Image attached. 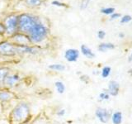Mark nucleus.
<instances>
[{"instance_id":"1","label":"nucleus","mask_w":132,"mask_h":124,"mask_svg":"<svg viewBox=\"0 0 132 124\" xmlns=\"http://www.w3.org/2000/svg\"><path fill=\"white\" fill-rule=\"evenodd\" d=\"M31 118V109L28 103L21 102L18 103L10 113V119L12 122L23 124Z\"/></svg>"},{"instance_id":"2","label":"nucleus","mask_w":132,"mask_h":124,"mask_svg":"<svg viewBox=\"0 0 132 124\" xmlns=\"http://www.w3.org/2000/svg\"><path fill=\"white\" fill-rule=\"evenodd\" d=\"M38 22V19L30 14H21L18 16V31L20 33L28 36Z\"/></svg>"},{"instance_id":"3","label":"nucleus","mask_w":132,"mask_h":124,"mask_svg":"<svg viewBox=\"0 0 132 124\" xmlns=\"http://www.w3.org/2000/svg\"><path fill=\"white\" fill-rule=\"evenodd\" d=\"M48 36V29L44 24L38 22L28 34L31 44H39L44 41Z\"/></svg>"},{"instance_id":"4","label":"nucleus","mask_w":132,"mask_h":124,"mask_svg":"<svg viewBox=\"0 0 132 124\" xmlns=\"http://www.w3.org/2000/svg\"><path fill=\"white\" fill-rule=\"evenodd\" d=\"M19 55V45L10 41H0V56L11 57Z\"/></svg>"},{"instance_id":"5","label":"nucleus","mask_w":132,"mask_h":124,"mask_svg":"<svg viewBox=\"0 0 132 124\" xmlns=\"http://www.w3.org/2000/svg\"><path fill=\"white\" fill-rule=\"evenodd\" d=\"M18 16L16 15H9L4 19L3 26L5 28V33L9 36H13L18 31Z\"/></svg>"},{"instance_id":"6","label":"nucleus","mask_w":132,"mask_h":124,"mask_svg":"<svg viewBox=\"0 0 132 124\" xmlns=\"http://www.w3.org/2000/svg\"><path fill=\"white\" fill-rule=\"evenodd\" d=\"M11 41L16 45H31V42L30 41L29 36L23 33L16 32V34L11 36Z\"/></svg>"},{"instance_id":"7","label":"nucleus","mask_w":132,"mask_h":124,"mask_svg":"<svg viewBox=\"0 0 132 124\" xmlns=\"http://www.w3.org/2000/svg\"><path fill=\"white\" fill-rule=\"evenodd\" d=\"M21 80V77L18 74H9L6 77L5 81H4V88L11 89L12 88H14L18 84H19V82Z\"/></svg>"},{"instance_id":"8","label":"nucleus","mask_w":132,"mask_h":124,"mask_svg":"<svg viewBox=\"0 0 132 124\" xmlns=\"http://www.w3.org/2000/svg\"><path fill=\"white\" fill-rule=\"evenodd\" d=\"M95 116L102 123H107L111 119V113L106 109L104 107H97L95 111Z\"/></svg>"},{"instance_id":"9","label":"nucleus","mask_w":132,"mask_h":124,"mask_svg":"<svg viewBox=\"0 0 132 124\" xmlns=\"http://www.w3.org/2000/svg\"><path fill=\"white\" fill-rule=\"evenodd\" d=\"M15 98V94L13 92H12L11 89H8L6 88L0 89V103H4L10 102Z\"/></svg>"},{"instance_id":"10","label":"nucleus","mask_w":132,"mask_h":124,"mask_svg":"<svg viewBox=\"0 0 132 124\" xmlns=\"http://www.w3.org/2000/svg\"><path fill=\"white\" fill-rule=\"evenodd\" d=\"M79 57V51L77 49L70 48L66 50L64 52V58L69 62H75Z\"/></svg>"},{"instance_id":"11","label":"nucleus","mask_w":132,"mask_h":124,"mask_svg":"<svg viewBox=\"0 0 132 124\" xmlns=\"http://www.w3.org/2000/svg\"><path fill=\"white\" fill-rule=\"evenodd\" d=\"M107 92L111 96H117L120 92V85L116 80H111L108 84Z\"/></svg>"},{"instance_id":"12","label":"nucleus","mask_w":132,"mask_h":124,"mask_svg":"<svg viewBox=\"0 0 132 124\" xmlns=\"http://www.w3.org/2000/svg\"><path fill=\"white\" fill-rule=\"evenodd\" d=\"M11 69L7 66H0V89L4 88V81L6 77L10 74Z\"/></svg>"},{"instance_id":"13","label":"nucleus","mask_w":132,"mask_h":124,"mask_svg":"<svg viewBox=\"0 0 132 124\" xmlns=\"http://www.w3.org/2000/svg\"><path fill=\"white\" fill-rule=\"evenodd\" d=\"M80 50H81V52L82 55H84L85 57L88 58V59H93L95 57V54L93 52L92 50H91L88 47H87L86 45H82L80 47Z\"/></svg>"},{"instance_id":"14","label":"nucleus","mask_w":132,"mask_h":124,"mask_svg":"<svg viewBox=\"0 0 132 124\" xmlns=\"http://www.w3.org/2000/svg\"><path fill=\"white\" fill-rule=\"evenodd\" d=\"M111 119L113 124H121L123 121L122 113L120 111L115 112V113H113V114L111 116Z\"/></svg>"},{"instance_id":"15","label":"nucleus","mask_w":132,"mask_h":124,"mask_svg":"<svg viewBox=\"0 0 132 124\" xmlns=\"http://www.w3.org/2000/svg\"><path fill=\"white\" fill-rule=\"evenodd\" d=\"M115 49V45L110 42H105V43H101L98 45L97 50L101 52H106L109 50H113Z\"/></svg>"},{"instance_id":"16","label":"nucleus","mask_w":132,"mask_h":124,"mask_svg":"<svg viewBox=\"0 0 132 124\" xmlns=\"http://www.w3.org/2000/svg\"><path fill=\"white\" fill-rule=\"evenodd\" d=\"M48 68L51 70H54V71L61 72V71H64L65 69V66L62 64H52L51 65H49Z\"/></svg>"},{"instance_id":"17","label":"nucleus","mask_w":132,"mask_h":124,"mask_svg":"<svg viewBox=\"0 0 132 124\" xmlns=\"http://www.w3.org/2000/svg\"><path fill=\"white\" fill-rule=\"evenodd\" d=\"M55 86L57 93H59L60 94H62L64 93L65 91V85L62 81H56L55 83Z\"/></svg>"},{"instance_id":"18","label":"nucleus","mask_w":132,"mask_h":124,"mask_svg":"<svg viewBox=\"0 0 132 124\" xmlns=\"http://www.w3.org/2000/svg\"><path fill=\"white\" fill-rule=\"evenodd\" d=\"M111 68L110 66H105V67H103L102 69V72H101L102 77L104 79L107 78L111 74Z\"/></svg>"},{"instance_id":"19","label":"nucleus","mask_w":132,"mask_h":124,"mask_svg":"<svg viewBox=\"0 0 132 124\" xmlns=\"http://www.w3.org/2000/svg\"><path fill=\"white\" fill-rule=\"evenodd\" d=\"M110 96L111 95L109 94V93L107 92V91H103V92L99 94V100L100 101H105V100H108L110 98Z\"/></svg>"},{"instance_id":"20","label":"nucleus","mask_w":132,"mask_h":124,"mask_svg":"<svg viewBox=\"0 0 132 124\" xmlns=\"http://www.w3.org/2000/svg\"><path fill=\"white\" fill-rule=\"evenodd\" d=\"M101 12L106 15H111L115 12V8L114 7H104L101 9Z\"/></svg>"},{"instance_id":"21","label":"nucleus","mask_w":132,"mask_h":124,"mask_svg":"<svg viewBox=\"0 0 132 124\" xmlns=\"http://www.w3.org/2000/svg\"><path fill=\"white\" fill-rule=\"evenodd\" d=\"M41 3H42V0H27V3L29 6H31V7L40 6Z\"/></svg>"},{"instance_id":"22","label":"nucleus","mask_w":132,"mask_h":124,"mask_svg":"<svg viewBox=\"0 0 132 124\" xmlns=\"http://www.w3.org/2000/svg\"><path fill=\"white\" fill-rule=\"evenodd\" d=\"M131 20H132V18L130 15H125L121 17L120 22H121V23H128V22H130Z\"/></svg>"},{"instance_id":"23","label":"nucleus","mask_w":132,"mask_h":124,"mask_svg":"<svg viewBox=\"0 0 132 124\" xmlns=\"http://www.w3.org/2000/svg\"><path fill=\"white\" fill-rule=\"evenodd\" d=\"M92 1V0H82L81 2V5H80V8L81 9H85V8L88 7L89 3Z\"/></svg>"},{"instance_id":"24","label":"nucleus","mask_w":132,"mask_h":124,"mask_svg":"<svg viewBox=\"0 0 132 124\" xmlns=\"http://www.w3.org/2000/svg\"><path fill=\"white\" fill-rule=\"evenodd\" d=\"M105 36H106V32L103 30H99L97 32V37L99 39H101V40L104 39Z\"/></svg>"},{"instance_id":"25","label":"nucleus","mask_w":132,"mask_h":124,"mask_svg":"<svg viewBox=\"0 0 132 124\" xmlns=\"http://www.w3.org/2000/svg\"><path fill=\"white\" fill-rule=\"evenodd\" d=\"M52 5L56 6V7H66V4H64V3H61L60 1H56V0L52 2Z\"/></svg>"},{"instance_id":"26","label":"nucleus","mask_w":132,"mask_h":124,"mask_svg":"<svg viewBox=\"0 0 132 124\" xmlns=\"http://www.w3.org/2000/svg\"><path fill=\"white\" fill-rule=\"evenodd\" d=\"M121 18V14L120 13H117V12H114L111 15V20H116Z\"/></svg>"},{"instance_id":"27","label":"nucleus","mask_w":132,"mask_h":124,"mask_svg":"<svg viewBox=\"0 0 132 124\" xmlns=\"http://www.w3.org/2000/svg\"><path fill=\"white\" fill-rule=\"evenodd\" d=\"M57 116H59V117H63V116L65 114V109H60L56 113Z\"/></svg>"},{"instance_id":"28","label":"nucleus","mask_w":132,"mask_h":124,"mask_svg":"<svg viewBox=\"0 0 132 124\" xmlns=\"http://www.w3.org/2000/svg\"><path fill=\"white\" fill-rule=\"evenodd\" d=\"M5 33V28H4L3 24L0 22V35H3Z\"/></svg>"},{"instance_id":"29","label":"nucleus","mask_w":132,"mask_h":124,"mask_svg":"<svg viewBox=\"0 0 132 124\" xmlns=\"http://www.w3.org/2000/svg\"><path fill=\"white\" fill-rule=\"evenodd\" d=\"M119 36L121 37V38H123V37H124V34H123V33H120V34H119Z\"/></svg>"},{"instance_id":"30","label":"nucleus","mask_w":132,"mask_h":124,"mask_svg":"<svg viewBox=\"0 0 132 124\" xmlns=\"http://www.w3.org/2000/svg\"><path fill=\"white\" fill-rule=\"evenodd\" d=\"M129 58H130V59H129V60H130H130H132V54H131V55H130V57H129Z\"/></svg>"}]
</instances>
